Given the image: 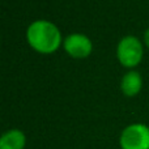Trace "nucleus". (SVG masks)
Instances as JSON below:
<instances>
[{
    "label": "nucleus",
    "instance_id": "0eeeda50",
    "mask_svg": "<svg viewBox=\"0 0 149 149\" xmlns=\"http://www.w3.org/2000/svg\"><path fill=\"white\" fill-rule=\"evenodd\" d=\"M143 43H144V46L149 50V28L144 31V34H143Z\"/></svg>",
    "mask_w": 149,
    "mask_h": 149
},
{
    "label": "nucleus",
    "instance_id": "39448f33",
    "mask_svg": "<svg viewBox=\"0 0 149 149\" xmlns=\"http://www.w3.org/2000/svg\"><path fill=\"white\" fill-rule=\"evenodd\" d=\"M143 89V77L139 71L130 70L120 79V92L126 97H136Z\"/></svg>",
    "mask_w": 149,
    "mask_h": 149
},
{
    "label": "nucleus",
    "instance_id": "f257e3e1",
    "mask_svg": "<svg viewBox=\"0 0 149 149\" xmlns=\"http://www.w3.org/2000/svg\"><path fill=\"white\" fill-rule=\"evenodd\" d=\"M25 37L31 50L42 55L56 52L64 41L60 29L52 21L45 18H38L29 24Z\"/></svg>",
    "mask_w": 149,
    "mask_h": 149
},
{
    "label": "nucleus",
    "instance_id": "20e7f679",
    "mask_svg": "<svg viewBox=\"0 0 149 149\" xmlns=\"http://www.w3.org/2000/svg\"><path fill=\"white\" fill-rule=\"evenodd\" d=\"M63 50L72 59H86L93 52V42L86 34L71 33L64 37Z\"/></svg>",
    "mask_w": 149,
    "mask_h": 149
},
{
    "label": "nucleus",
    "instance_id": "423d86ee",
    "mask_svg": "<svg viewBox=\"0 0 149 149\" xmlns=\"http://www.w3.org/2000/svg\"><path fill=\"white\" fill-rule=\"evenodd\" d=\"M26 136L21 130L10 128L3 132L0 137V149H25Z\"/></svg>",
    "mask_w": 149,
    "mask_h": 149
},
{
    "label": "nucleus",
    "instance_id": "7ed1b4c3",
    "mask_svg": "<svg viewBox=\"0 0 149 149\" xmlns=\"http://www.w3.org/2000/svg\"><path fill=\"white\" fill-rule=\"evenodd\" d=\"M120 149H149V126L131 123L126 126L119 136Z\"/></svg>",
    "mask_w": 149,
    "mask_h": 149
},
{
    "label": "nucleus",
    "instance_id": "f03ea898",
    "mask_svg": "<svg viewBox=\"0 0 149 149\" xmlns=\"http://www.w3.org/2000/svg\"><path fill=\"white\" fill-rule=\"evenodd\" d=\"M115 54L122 67L127 70H135L144 58V43L136 36H124L116 45Z\"/></svg>",
    "mask_w": 149,
    "mask_h": 149
}]
</instances>
